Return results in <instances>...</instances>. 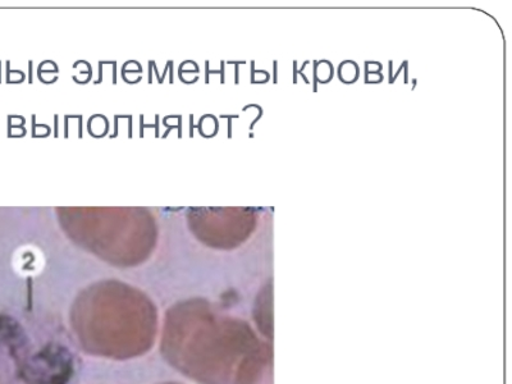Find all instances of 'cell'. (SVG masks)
Returning a JSON list of instances; mask_svg holds the SVG:
<instances>
[{
    "label": "cell",
    "mask_w": 512,
    "mask_h": 384,
    "mask_svg": "<svg viewBox=\"0 0 512 384\" xmlns=\"http://www.w3.org/2000/svg\"><path fill=\"white\" fill-rule=\"evenodd\" d=\"M13 264L22 276H35L44 267V256L35 246H24L17 250Z\"/></svg>",
    "instance_id": "6da1fadb"
}]
</instances>
